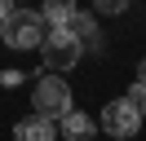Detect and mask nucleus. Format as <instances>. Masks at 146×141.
I'll return each mask as SVG.
<instances>
[{"mask_svg":"<svg viewBox=\"0 0 146 141\" xmlns=\"http://www.w3.org/2000/svg\"><path fill=\"white\" fill-rule=\"evenodd\" d=\"M75 9H80L75 0H44V5H40V13H44L49 26H66V22L75 18Z\"/></svg>","mask_w":146,"mask_h":141,"instance_id":"8","label":"nucleus"},{"mask_svg":"<svg viewBox=\"0 0 146 141\" xmlns=\"http://www.w3.org/2000/svg\"><path fill=\"white\" fill-rule=\"evenodd\" d=\"M0 84L5 88H22V70H0Z\"/></svg>","mask_w":146,"mask_h":141,"instance_id":"11","label":"nucleus"},{"mask_svg":"<svg viewBox=\"0 0 146 141\" xmlns=\"http://www.w3.org/2000/svg\"><path fill=\"white\" fill-rule=\"evenodd\" d=\"M66 26H71V35H80L84 53H102V49H106V40H102V31H98V13H89V9H75V18H71Z\"/></svg>","mask_w":146,"mask_h":141,"instance_id":"5","label":"nucleus"},{"mask_svg":"<svg viewBox=\"0 0 146 141\" xmlns=\"http://www.w3.org/2000/svg\"><path fill=\"white\" fill-rule=\"evenodd\" d=\"M93 9L106 13V18H115V13H124V9H128V0H93Z\"/></svg>","mask_w":146,"mask_h":141,"instance_id":"9","label":"nucleus"},{"mask_svg":"<svg viewBox=\"0 0 146 141\" xmlns=\"http://www.w3.org/2000/svg\"><path fill=\"white\" fill-rule=\"evenodd\" d=\"M44 31H49L44 13H40V9H22V5H13L9 13H5V22H0V40L9 44V49H18V53L40 49Z\"/></svg>","mask_w":146,"mask_h":141,"instance_id":"1","label":"nucleus"},{"mask_svg":"<svg viewBox=\"0 0 146 141\" xmlns=\"http://www.w3.org/2000/svg\"><path fill=\"white\" fill-rule=\"evenodd\" d=\"M31 101H36V110H40V115L62 119V115L75 106V97H71V88H66V79L58 75V70H44V75L36 79V88H31Z\"/></svg>","mask_w":146,"mask_h":141,"instance_id":"3","label":"nucleus"},{"mask_svg":"<svg viewBox=\"0 0 146 141\" xmlns=\"http://www.w3.org/2000/svg\"><path fill=\"white\" fill-rule=\"evenodd\" d=\"M137 79H142V84H146V57L137 62Z\"/></svg>","mask_w":146,"mask_h":141,"instance_id":"13","label":"nucleus"},{"mask_svg":"<svg viewBox=\"0 0 146 141\" xmlns=\"http://www.w3.org/2000/svg\"><path fill=\"white\" fill-rule=\"evenodd\" d=\"M137 128H142V106H133L128 97H115L102 106V132L106 137L128 141V137H137Z\"/></svg>","mask_w":146,"mask_h":141,"instance_id":"4","label":"nucleus"},{"mask_svg":"<svg viewBox=\"0 0 146 141\" xmlns=\"http://www.w3.org/2000/svg\"><path fill=\"white\" fill-rule=\"evenodd\" d=\"M13 137H22V141H53V137H58V119H49V115L31 110L27 119L13 128Z\"/></svg>","mask_w":146,"mask_h":141,"instance_id":"7","label":"nucleus"},{"mask_svg":"<svg viewBox=\"0 0 146 141\" xmlns=\"http://www.w3.org/2000/svg\"><path fill=\"white\" fill-rule=\"evenodd\" d=\"M58 137H66V141H89V137H98V123H93L84 110L71 106V110L58 119Z\"/></svg>","mask_w":146,"mask_h":141,"instance_id":"6","label":"nucleus"},{"mask_svg":"<svg viewBox=\"0 0 146 141\" xmlns=\"http://www.w3.org/2000/svg\"><path fill=\"white\" fill-rule=\"evenodd\" d=\"M40 57H44V70L62 75L84 57V44H80V35H71V26H49L44 40H40Z\"/></svg>","mask_w":146,"mask_h":141,"instance_id":"2","label":"nucleus"},{"mask_svg":"<svg viewBox=\"0 0 146 141\" xmlns=\"http://www.w3.org/2000/svg\"><path fill=\"white\" fill-rule=\"evenodd\" d=\"M124 97H128L133 106H142V101H146V84H142V79H137V84H128V93H124Z\"/></svg>","mask_w":146,"mask_h":141,"instance_id":"10","label":"nucleus"},{"mask_svg":"<svg viewBox=\"0 0 146 141\" xmlns=\"http://www.w3.org/2000/svg\"><path fill=\"white\" fill-rule=\"evenodd\" d=\"M13 9V0H0V22H5V13Z\"/></svg>","mask_w":146,"mask_h":141,"instance_id":"12","label":"nucleus"},{"mask_svg":"<svg viewBox=\"0 0 146 141\" xmlns=\"http://www.w3.org/2000/svg\"><path fill=\"white\" fill-rule=\"evenodd\" d=\"M142 123H146V101H142Z\"/></svg>","mask_w":146,"mask_h":141,"instance_id":"14","label":"nucleus"}]
</instances>
